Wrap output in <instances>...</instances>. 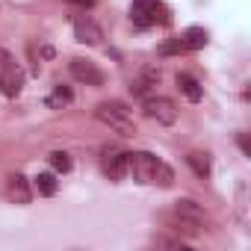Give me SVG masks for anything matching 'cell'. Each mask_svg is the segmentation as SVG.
Masks as SVG:
<instances>
[{
	"label": "cell",
	"mask_w": 251,
	"mask_h": 251,
	"mask_svg": "<svg viewBox=\"0 0 251 251\" xmlns=\"http://www.w3.org/2000/svg\"><path fill=\"white\" fill-rule=\"evenodd\" d=\"M127 175H133L136 183H148V186H172L175 183V172L160 157H154L148 151L127 154Z\"/></svg>",
	"instance_id": "6da1fadb"
},
{
	"label": "cell",
	"mask_w": 251,
	"mask_h": 251,
	"mask_svg": "<svg viewBox=\"0 0 251 251\" xmlns=\"http://www.w3.org/2000/svg\"><path fill=\"white\" fill-rule=\"evenodd\" d=\"M95 118L103 121L109 130H115L118 136H136V124H133V115L130 109L124 106L121 100H103L95 106Z\"/></svg>",
	"instance_id": "7a4b0ae2"
},
{
	"label": "cell",
	"mask_w": 251,
	"mask_h": 251,
	"mask_svg": "<svg viewBox=\"0 0 251 251\" xmlns=\"http://www.w3.org/2000/svg\"><path fill=\"white\" fill-rule=\"evenodd\" d=\"M130 18L139 27H154V24H169V9L160 3V0H133L130 6Z\"/></svg>",
	"instance_id": "3957f363"
},
{
	"label": "cell",
	"mask_w": 251,
	"mask_h": 251,
	"mask_svg": "<svg viewBox=\"0 0 251 251\" xmlns=\"http://www.w3.org/2000/svg\"><path fill=\"white\" fill-rule=\"evenodd\" d=\"M142 109H145V115H148L151 121L166 124V127L177 121V106H175V100H169V98H145Z\"/></svg>",
	"instance_id": "277c9868"
},
{
	"label": "cell",
	"mask_w": 251,
	"mask_h": 251,
	"mask_svg": "<svg viewBox=\"0 0 251 251\" xmlns=\"http://www.w3.org/2000/svg\"><path fill=\"white\" fill-rule=\"evenodd\" d=\"M100 169L109 180H121L124 175H127V151H118V148H103L100 154Z\"/></svg>",
	"instance_id": "5b68a950"
},
{
	"label": "cell",
	"mask_w": 251,
	"mask_h": 251,
	"mask_svg": "<svg viewBox=\"0 0 251 251\" xmlns=\"http://www.w3.org/2000/svg\"><path fill=\"white\" fill-rule=\"evenodd\" d=\"M21 83H24V74H21V68L12 62V56L0 62V92H3L6 98H15V95L21 92Z\"/></svg>",
	"instance_id": "8992f818"
},
{
	"label": "cell",
	"mask_w": 251,
	"mask_h": 251,
	"mask_svg": "<svg viewBox=\"0 0 251 251\" xmlns=\"http://www.w3.org/2000/svg\"><path fill=\"white\" fill-rule=\"evenodd\" d=\"M71 74H74V80H80V83H86V86H103V80H106V74L95 65V62H86V59H71Z\"/></svg>",
	"instance_id": "52a82bcc"
},
{
	"label": "cell",
	"mask_w": 251,
	"mask_h": 251,
	"mask_svg": "<svg viewBox=\"0 0 251 251\" xmlns=\"http://www.w3.org/2000/svg\"><path fill=\"white\" fill-rule=\"evenodd\" d=\"M74 39L83 42V45H100L103 42V30L92 18L80 15V18H74Z\"/></svg>",
	"instance_id": "ba28073f"
},
{
	"label": "cell",
	"mask_w": 251,
	"mask_h": 251,
	"mask_svg": "<svg viewBox=\"0 0 251 251\" xmlns=\"http://www.w3.org/2000/svg\"><path fill=\"white\" fill-rule=\"evenodd\" d=\"M175 213L183 216V219H189V222H195V225H201V227H204V225H207V227L213 225V222H210V213H207L201 204H195L192 198H180V201H175Z\"/></svg>",
	"instance_id": "9c48e42d"
},
{
	"label": "cell",
	"mask_w": 251,
	"mask_h": 251,
	"mask_svg": "<svg viewBox=\"0 0 251 251\" xmlns=\"http://www.w3.org/2000/svg\"><path fill=\"white\" fill-rule=\"evenodd\" d=\"M6 198L12 201V204H30V183H27V177L24 175H9L6 177Z\"/></svg>",
	"instance_id": "30bf717a"
},
{
	"label": "cell",
	"mask_w": 251,
	"mask_h": 251,
	"mask_svg": "<svg viewBox=\"0 0 251 251\" xmlns=\"http://www.w3.org/2000/svg\"><path fill=\"white\" fill-rule=\"evenodd\" d=\"M180 42H183L186 50H201V48L207 45V30H204V27H189V30H183Z\"/></svg>",
	"instance_id": "8fae6325"
},
{
	"label": "cell",
	"mask_w": 251,
	"mask_h": 251,
	"mask_svg": "<svg viewBox=\"0 0 251 251\" xmlns=\"http://www.w3.org/2000/svg\"><path fill=\"white\" fill-rule=\"evenodd\" d=\"M177 89H180L192 103H198V100H201V95H204V92H201V86H198V80H195L192 74H177Z\"/></svg>",
	"instance_id": "7c38bea8"
},
{
	"label": "cell",
	"mask_w": 251,
	"mask_h": 251,
	"mask_svg": "<svg viewBox=\"0 0 251 251\" xmlns=\"http://www.w3.org/2000/svg\"><path fill=\"white\" fill-rule=\"evenodd\" d=\"M186 163H189V169H192L198 177H207V175H210V154L192 151V154H186Z\"/></svg>",
	"instance_id": "4fadbf2b"
},
{
	"label": "cell",
	"mask_w": 251,
	"mask_h": 251,
	"mask_svg": "<svg viewBox=\"0 0 251 251\" xmlns=\"http://www.w3.org/2000/svg\"><path fill=\"white\" fill-rule=\"evenodd\" d=\"M71 100H74L71 89L68 86H56V92L48 98V106H62V103H71Z\"/></svg>",
	"instance_id": "5bb4252c"
},
{
	"label": "cell",
	"mask_w": 251,
	"mask_h": 251,
	"mask_svg": "<svg viewBox=\"0 0 251 251\" xmlns=\"http://www.w3.org/2000/svg\"><path fill=\"white\" fill-rule=\"evenodd\" d=\"M36 189H39L42 195H53V192H56V177L48 175V172H42V175L36 177Z\"/></svg>",
	"instance_id": "9a60e30c"
},
{
	"label": "cell",
	"mask_w": 251,
	"mask_h": 251,
	"mask_svg": "<svg viewBox=\"0 0 251 251\" xmlns=\"http://www.w3.org/2000/svg\"><path fill=\"white\" fill-rule=\"evenodd\" d=\"M50 166L65 175V172H71V157H68L65 151H53V154H50Z\"/></svg>",
	"instance_id": "2e32d148"
},
{
	"label": "cell",
	"mask_w": 251,
	"mask_h": 251,
	"mask_svg": "<svg viewBox=\"0 0 251 251\" xmlns=\"http://www.w3.org/2000/svg\"><path fill=\"white\" fill-rule=\"evenodd\" d=\"M180 50H186L180 39L177 42H169V45H160V56H172V53H180Z\"/></svg>",
	"instance_id": "e0dca14e"
},
{
	"label": "cell",
	"mask_w": 251,
	"mask_h": 251,
	"mask_svg": "<svg viewBox=\"0 0 251 251\" xmlns=\"http://www.w3.org/2000/svg\"><path fill=\"white\" fill-rule=\"evenodd\" d=\"M71 3H80V6H92V0H71Z\"/></svg>",
	"instance_id": "ac0fdd59"
}]
</instances>
